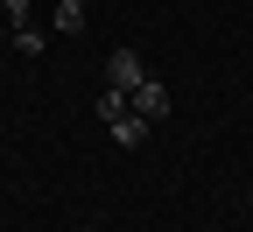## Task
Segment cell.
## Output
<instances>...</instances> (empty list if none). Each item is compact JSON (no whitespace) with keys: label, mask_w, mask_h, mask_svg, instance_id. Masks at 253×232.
<instances>
[{"label":"cell","mask_w":253,"mask_h":232,"mask_svg":"<svg viewBox=\"0 0 253 232\" xmlns=\"http://www.w3.org/2000/svg\"><path fill=\"white\" fill-rule=\"evenodd\" d=\"M0 36H7V28H0Z\"/></svg>","instance_id":"52a82bcc"},{"label":"cell","mask_w":253,"mask_h":232,"mask_svg":"<svg viewBox=\"0 0 253 232\" xmlns=\"http://www.w3.org/2000/svg\"><path fill=\"white\" fill-rule=\"evenodd\" d=\"M0 14H7V21L21 28V21H28V0H0Z\"/></svg>","instance_id":"8992f818"},{"label":"cell","mask_w":253,"mask_h":232,"mask_svg":"<svg viewBox=\"0 0 253 232\" xmlns=\"http://www.w3.org/2000/svg\"><path fill=\"white\" fill-rule=\"evenodd\" d=\"M141 78H148V63H141L134 49H113V56H106V85H113V92H134Z\"/></svg>","instance_id":"7a4b0ae2"},{"label":"cell","mask_w":253,"mask_h":232,"mask_svg":"<svg viewBox=\"0 0 253 232\" xmlns=\"http://www.w3.org/2000/svg\"><path fill=\"white\" fill-rule=\"evenodd\" d=\"M14 49H21V56H42V49H49V36H42V28H28V21H21V28H14Z\"/></svg>","instance_id":"5b68a950"},{"label":"cell","mask_w":253,"mask_h":232,"mask_svg":"<svg viewBox=\"0 0 253 232\" xmlns=\"http://www.w3.org/2000/svg\"><path fill=\"white\" fill-rule=\"evenodd\" d=\"M106 127H113V141H120V148H141V141H148V120H141L134 106H126V113H113Z\"/></svg>","instance_id":"3957f363"},{"label":"cell","mask_w":253,"mask_h":232,"mask_svg":"<svg viewBox=\"0 0 253 232\" xmlns=\"http://www.w3.org/2000/svg\"><path fill=\"white\" fill-rule=\"evenodd\" d=\"M126 106H134V113H141V120L155 127V120H162V113H169V85H155V78H141L134 92H126Z\"/></svg>","instance_id":"6da1fadb"},{"label":"cell","mask_w":253,"mask_h":232,"mask_svg":"<svg viewBox=\"0 0 253 232\" xmlns=\"http://www.w3.org/2000/svg\"><path fill=\"white\" fill-rule=\"evenodd\" d=\"M84 28V0H56V36H78Z\"/></svg>","instance_id":"277c9868"}]
</instances>
